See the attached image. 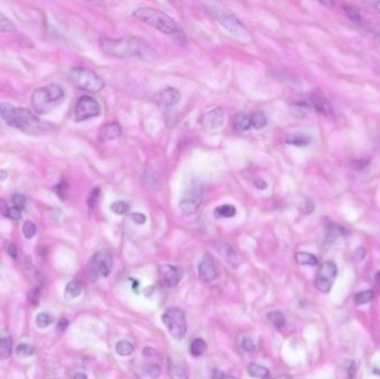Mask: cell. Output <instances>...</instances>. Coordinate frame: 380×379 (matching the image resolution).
Returning <instances> with one entry per match:
<instances>
[{
	"mask_svg": "<svg viewBox=\"0 0 380 379\" xmlns=\"http://www.w3.org/2000/svg\"><path fill=\"white\" fill-rule=\"evenodd\" d=\"M100 47L107 55L116 58L138 57L144 60H150L153 55L147 41L136 36H125L120 38L103 37L100 40Z\"/></svg>",
	"mask_w": 380,
	"mask_h": 379,
	"instance_id": "6da1fadb",
	"label": "cell"
},
{
	"mask_svg": "<svg viewBox=\"0 0 380 379\" xmlns=\"http://www.w3.org/2000/svg\"><path fill=\"white\" fill-rule=\"evenodd\" d=\"M0 116L8 126L18 129L28 135L43 134L47 130V125L25 108H16L10 103L0 105Z\"/></svg>",
	"mask_w": 380,
	"mask_h": 379,
	"instance_id": "7a4b0ae2",
	"label": "cell"
},
{
	"mask_svg": "<svg viewBox=\"0 0 380 379\" xmlns=\"http://www.w3.org/2000/svg\"><path fill=\"white\" fill-rule=\"evenodd\" d=\"M133 17L146 25H149L152 28L157 29L162 34L168 35L174 38L182 41L185 39V32L176 20L173 19L166 12L161 11L157 8L152 7H141L132 12Z\"/></svg>",
	"mask_w": 380,
	"mask_h": 379,
	"instance_id": "3957f363",
	"label": "cell"
},
{
	"mask_svg": "<svg viewBox=\"0 0 380 379\" xmlns=\"http://www.w3.org/2000/svg\"><path fill=\"white\" fill-rule=\"evenodd\" d=\"M64 97V89L60 86L53 84L33 91L31 103L38 114H46L51 110L56 103L60 102Z\"/></svg>",
	"mask_w": 380,
	"mask_h": 379,
	"instance_id": "277c9868",
	"label": "cell"
},
{
	"mask_svg": "<svg viewBox=\"0 0 380 379\" xmlns=\"http://www.w3.org/2000/svg\"><path fill=\"white\" fill-rule=\"evenodd\" d=\"M209 11L217 22L223 26L227 31L240 40H250L252 36L245 25L238 19L235 15L229 12L225 8H220L218 6L209 7Z\"/></svg>",
	"mask_w": 380,
	"mask_h": 379,
	"instance_id": "5b68a950",
	"label": "cell"
},
{
	"mask_svg": "<svg viewBox=\"0 0 380 379\" xmlns=\"http://www.w3.org/2000/svg\"><path fill=\"white\" fill-rule=\"evenodd\" d=\"M69 80L72 84L81 90L89 93H99L103 89L105 82L93 70L82 67H75L69 70Z\"/></svg>",
	"mask_w": 380,
	"mask_h": 379,
	"instance_id": "8992f818",
	"label": "cell"
},
{
	"mask_svg": "<svg viewBox=\"0 0 380 379\" xmlns=\"http://www.w3.org/2000/svg\"><path fill=\"white\" fill-rule=\"evenodd\" d=\"M162 323L166 325L170 335L175 339L180 340L187 334V322L185 312L179 308H169L162 315Z\"/></svg>",
	"mask_w": 380,
	"mask_h": 379,
	"instance_id": "52a82bcc",
	"label": "cell"
},
{
	"mask_svg": "<svg viewBox=\"0 0 380 379\" xmlns=\"http://www.w3.org/2000/svg\"><path fill=\"white\" fill-rule=\"evenodd\" d=\"M112 268V257L108 252L101 251L96 253L90 258L88 264V274L91 280L100 277H107Z\"/></svg>",
	"mask_w": 380,
	"mask_h": 379,
	"instance_id": "ba28073f",
	"label": "cell"
},
{
	"mask_svg": "<svg viewBox=\"0 0 380 379\" xmlns=\"http://www.w3.org/2000/svg\"><path fill=\"white\" fill-rule=\"evenodd\" d=\"M101 114V107L95 98L90 96H82L77 101L74 109L75 122H85L90 118L98 117Z\"/></svg>",
	"mask_w": 380,
	"mask_h": 379,
	"instance_id": "9c48e42d",
	"label": "cell"
},
{
	"mask_svg": "<svg viewBox=\"0 0 380 379\" xmlns=\"http://www.w3.org/2000/svg\"><path fill=\"white\" fill-rule=\"evenodd\" d=\"M338 268L336 264L333 261H325L320 265L318 269V273L316 275V288L318 289L320 293L327 294L330 291L331 287L335 282V279L337 277Z\"/></svg>",
	"mask_w": 380,
	"mask_h": 379,
	"instance_id": "30bf717a",
	"label": "cell"
},
{
	"mask_svg": "<svg viewBox=\"0 0 380 379\" xmlns=\"http://www.w3.org/2000/svg\"><path fill=\"white\" fill-rule=\"evenodd\" d=\"M225 120H226V112L223 108H214L200 118V124L206 130H216L223 127Z\"/></svg>",
	"mask_w": 380,
	"mask_h": 379,
	"instance_id": "8fae6325",
	"label": "cell"
},
{
	"mask_svg": "<svg viewBox=\"0 0 380 379\" xmlns=\"http://www.w3.org/2000/svg\"><path fill=\"white\" fill-rule=\"evenodd\" d=\"M181 278L180 270L173 265H162L159 267V280L161 286L166 288H173L178 285Z\"/></svg>",
	"mask_w": 380,
	"mask_h": 379,
	"instance_id": "7c38bea8",
	"label": "cell"
},
{
	"mask_svg": "<svg viewBox=\"0 0 380 379\" xmlns=\"http://www.w3.org/2000/svg\"><path fill=\"white\" fill-rule=\"evenodd\" d=\"M180 98L181 95L179 93V90L174 88V87H167V88L161 89L153 96L154 101L160 107L176 106L180 101Z\"/></svg>",
	"mask_w": 380,
	"mask_h": 379,
	"instance_id": "4fadbf2b",
	"label": "cell"
},
{
	"mask_svg": "<svg viewBox=\"0 0 380 379\" xmlns=\"http://www.w3.org/2000/svg\"><path fill=\"white\" fill-rule=\"evenodd\" d=\"M198 275L199 278L204 282L209 284L217 278V269L215 266V261L209 255L204 256L198 266Z\"/></svg>",
	"mask_w": 380,
	"mask_h": 379,
	"instance_id": "5bb4252c",
	"label": "cell"
},
{
	"mask_svg": "<svg viewBox=\"0 0 380 379\" xmlns=\"http://www.w3.org/2000/svg\"><path fill=\"white\" fill-rule=\"evenodd\" d=\"M200 203H202V195L198 193H191L181 199L180 203H179V209H180L182 215L191 216L197 212Z\"/></svg>",
	"mask_w": 380,
	"mask_h": 379,
	"instance_id": "9a60e30c",
	"label": "cell"
},
{
	"mask_svg": "<svg viewBox=\"0 0 380 379\" xmlns=\"http://www.w3.org/2000/svg\"><path fill=\"white\" fill-rule=\"evenodd\" d=\"M309 101H310V106L316 109L318 112L323 115H331L332 114V107L329 101L324 97L320 93H312L309 97Z\"/></svg>",
	"mask_w": 380,
	"mask_h": 379,
	"instance_id": "2e32d148",
	"label": "cell"
},
{
	"mask_svg": "<svg viewBox=\"0 0 380 379\" xmlns=\"http://www.w3.org/2000/svg\"><path fill=\"white\" fill-rule=\"evenodd\" d=\"M217 249L221 256L224 257V259L226 260L229 265L233 268H237L238 266L240 265V258L237 255V253L235 252L230 245L228 244H219L217 246Z\"/></svg>",
	"mask_w": 380,
	"mask_h": 379,
	"instance_id": "e0dca14e",
	"label": "cell"
},
{
	"mask_svg": "<svg viewBox=\"0 0 380 379\" xmlns=\"http://www.w3.org/2000/svg\"><path fill=\"white\" fill-rule=\"evenodd\" d=\"M122 135V128L117 123L107 124L101 129V137L105 140H114Z\"/></svg>",
	"mask_w": 380,
	"mask_h": 379,
	"instance_id": "ac0fdd59",
	"label": "cell"
},
{
	"mask_svg": "<svg viewBox=\"0 0 380 379\" xmlns=\"http://www.w3.org/2000/svg\"><path fill=\"white\" fill-rule=\"evenodd\" d=\"M235 128L239 132H244L249 130L252 127V117L245 112H239L235 117Z\"/></svg>",
	"mask_w": 380,
	"mask_h": 379,
	"instance_id": "d6986e66",
	"label": "cell"
},
{
	"mask_svg": "<svg viewBox=\"0 0 380 379\" xmlns=\"http://www.w3.org/2000/svg\"><path fill=\"white\" fill-rule=\"evenodd\" d=\"M287 144L297 146V147H304L311 143V138L304 132H295L288 137L286 140Z\"/></svg>",
	"mask_w": 380,
	"mask_h": 379,
	"instance_id": "ffe728a7",
	"label": "cell"
},
{
	"mask_svg": "<svg viewBox=\"0 0 380 379\" xmlns=\"http://www.w3.org/2000/svg\"><path fill=\"white\" fill-rule=\"evenodd\" d=\"M215 215L221 218H232L237 215V208L231 203H224L216 208Z\"/></svg>",
	"mask_w": 380,
	"mask_h": 379,
	"instance_id": "44dd1931",
	"label": "cell"
},
{
	"mask_svg": "<svg viewBox=\"0 0 380 379\" xmlns=\"http://www.w3.org/2000/svg\"><path fill=\"white\" fill-rule=\"evenodd\" d=\"M296 262L299 265H304V266H316L318 264V259L315 255L309 253H304V252H300L297 253L295 256Z\"/></svg>",
	"mask_w": 380,
	"mask_h": 379,
	"instance_id": "7402d4cb",
	"label": "cell"
},
{
	"mask_svg": "<svg viewBox=\"0 0 380 379\" xmlns=\"http://www.w3.org/2000/svg\"><path fill=\"white\" fill-rule=\"evenodd\" d=\"M248 374L252 377L254 378H261V379H268L270 374L269 370L267 369L264 366H260L258 364H250L248 366Z\"/></svg>",
	"mask_w": 380,
	"mask_h": 379,
	"instance_id": "603a6c76",
	"label": "cell"
},
{
	"mask_svg": "<svg viewBox=\"0 0 380 379\" xmlns=\"http://www.w3.org/2000/svg\"><path fill=\"white\" fill-rule=\"evenodd\" d=\"M169 374L171 379H188L187 369L181 364L171 362L169 366Z\"/></svg>",
	"mask_w": 380,
	"mask_h": 379,
	"instance_id": "cb8c5ba5",
	"label": "cell"
},
{
	"mask_svg": "<svg viewBox=\"0 0 380 379\" xmlns=\"http://www.w3.org/2000/svg\"><path fill=\"white\" fill-rule=\"evenodd\" d=\"M207 349L206 341L202 338H197L193 340V343L190 345V354L194 357H199L204 354Z\"/></svg>",
	"mask_w": 380,
	"mask_h": 379,
	"instance_id": "d4e9b609",
	"label": "cell"
},
{
	"mask_svg": "<svg viewBox=\"0 0 380 379\" xmlns=\"http://www.w3.org/2000/svg\"><path fill=\"white\" fill-rule=\"evenodd\" d=\"M250 117H252V127L253 129H257V130L266 127L267 123H268V119H267L266 115L262 111L254 112Z\"/></svg>",
	"mask_w": 380,
	"mask_h": 379,
	"instance_id": "484cf974",
	"label": "cell"
},
{
	"mask_svg": "<svg viewBox=\"0 0 380 379\" xmlns=\"http://www.w3.org/2000/svg\"><path fill=\"white\" fill-rule=\"evenodd\" d=\"M82 291V285L77 280L70 281L66 287V296L70 299L78 297Z\"/></svg>",
	"mask_w": 380,
	"mask_h": 379,
	"instance_id": "4316f807",
	"label": "cell"
},
{
	"mask_svg": "<svg viewBox=\"0 0 380 379\" xmlns=\"http://www.w3.org/2000/svg\"><path fill=\"white\" fill-rule=\"evenodd\" d=\"M268 319L276 328H282L286 325V318L281 311L275 310L269 312Z\"/></svg>",
	"mask_w": 380,
	"mask_h": 379,
	"instance_id": "83f0119b",
	"label": "cell"
},
{
	"mask_svg": "<svg viewBox=\"0 0 380 379\" xmlns=\"http://www.w3.org/2000/svg\"><path fill=\"white\" fill-rule=\"evenodd\" d=\"M12 353V340L11 338L0 339V359H7Z\"/></svg>",
	"mask_w": 380,
	"mask_h": 379,
	"instance_id": "f1b7e54d",
	"label": "cell"
},
{
	"mask_svg": "<svg viewBox=\"0 0 380 379\" xmlns=\"http://www.w3.org/2000/svg\"><path fill=\"white\" fill-rule=\"evenodd\" d=\"M143 373L152 379H156L160 376L161 369L157 364H152V362H147L143 366Z\"/></svg>",
	"mask_w": 380,
	"mask_h": 379,
	"instance_id": "f546056e",
	"label": "cell"
},
{
	"mask_svg": "<svg viewBox=\"0 0 380 379\" xmlns=\"http://www.w3.org/2000/svg\"><path fill=\"white\" fill-rule=\"evenodd\" d=\"M110 210L114 212L115 215H119V216H123V215H126L127 212L129 211V205L128 202H124V201H116L114 202L110 205Z\"/></svg>",
	"mask_w": 380,
	"mask_h": 379,
	"instance_id": "4dcf8cb0",
	"label": "cell"
},
{
	"mask_svg": "<svg viewBox=\"0 0 380 379\" xmlns=\"http://www.w3.org/2000/svg\"><path fill=\"white\" fill-rule=\"evenodd\" d=\"M17 30L16 25L11 20L0 12V31L1 32H15Z\"/></svg>",
	"mask_w": 380,
	"mask_h": 379,
	"instance_id": "1f68e13d",
	"label": "cell"
},
{
	"mask_svg": "<svg viewBox=\"0 0 380 379\" xmlns=\"http://www.w3.org/2000/svg\"><path fill=\"white\" fill-rule=\"evenodd\" d=\"M116 352L118 353L120 356H129L131 355L133 352V346L127 340H120L119 343L116 345Z\"/></svg>",
	"mask_w": 380,
	"mask_h": 379,
	"instance_id": "d6a6232c",
	"label": "cell"
},
{
	"mask_svg": "<svg viewBox=\"0 0 380 379\" xmlns=\"http://www.w3.org/2000/svg\"><path fill=\"white\" fill-rule=\"evenodd\" d=\"M374 298V291L373 290H365V291H360L355 295V303L357 305H364V303H367L373 301Z\"/></svg>",
	"mask_w": 380,
	"mask_h": 379,
	"instance_id": "836d02e7",
	"label": "cell"
},
{
	"mask_svg": "<svg viewBox=\"0 0 380 379\" xmlns=\"http://www.w3.org/2000/svg\"><path fill=\"white\" fill-rule=\"evenodd\" d=\"M36 323L38 325V327L46 328L53 323V317L51 315L47 314V312H40V314L37 315Z\"/></svg>",
	"mask_w": 380,
	"mask_h": 379,
	"instance_id": "e575fe53",
	"label": "cell"
},
{
	"mask_svg": "<svg viewBox=\"0 0 380 379\" xmlns=\"http://www.w3.org/2000/svg\"><path fill=\"white\" fill-rule=\"evenodd\" d=\"M16 353L20 357H30L35 353V349H33L32 346L28 344H20L17 346Z\"/></svg>",
	"mask_w": 380,
	"mask_h": 379,
	"instance_id": "d590c367",
	"label": "cell"
},
{
	"mask_svg": "<svg viewBox=\"0 0 380 379\" xmlns=\"http://www.w3.org/2000/svg\"><path fill=\"white\" fill-rule=\"evenodd\" d=\"M99 196H100L99 187H96V188L91 190L89 197H88V199H87V205H88L89 209H94L96 205H97V202L99 201Z\"/></svg>",
	"mask_w": 380,
	"mask_h": 379,
	"instance_id": "8d00e7d4",
	"label": "cell"
},
{
	"mask_svg": "<svg viewBox=\"0 0 380 379\" xmlns=\"http://www.w3.org/2000/svg\"><path fill=\"white\" fill-rule=\"evenodd\" d=\"M23 232H24V236L26 237L27 239H31L37 232L36 225L32 222H26L23 226Z\"/></svg>",
	"mask_w": 380,
	"mask_h": 379,
	"instance_id": "74e56055",
	"label": "cell"
},
{
	"mask_svg": "<svg viewBox=\"0 0 380 379\" xmlns=\"http://www.w3.org/2000/svg\"><path fill=\"white\" fill-rule=\"evenodd\" d=\"M11 202L14 203L15 207L19 208V209H24L26 207V197L23 194H15L11 197Z\"/></svg>",
	"mask_w": 380,
	"mask_h": 379,
	"instance_id": "f35d334b",
	"label": "cell"
},
{
	"mask_svg": "<svg viewBox=\"0 0 380 379\" xmlns=\"http://www.w3.org/2000/svg\"><path fill=\"white\" fill-rule=\"evenodd\" d=\"M345 368H346V374H347L348 378L353 379L355 377V375H356V364H355V361L348 360L347 362H346Z\"/></svg>",
	"mask_w": 380,
	"mask_h": 379,
	"instance_id": "ab89813d",
	"label": "cell"
},
{
	"mask_svg": "<svg viewBox=\"0 0 380 379\" xmlns=\"http://www.w3.org/2000/svg\"><path fill=\"white\" fill-rule=\"evenodd\" d=\"M7 217H9L12 220H19L22 218V211H20L19 208L11 207L7 212Z\"/></svg>",
	"mask_w": 380,
	"mask_h": 379,
	"instance_id": "60d3db41",
	"label": "cell"
},
{
	"mask_svg": "<svg viewBox=\"0 0 380 379\" xmlns=\"http://www.w3.org/2000/svg\"><path fill=\"white\" fill-rule=\"evenodd\" d=\"M346 12H347L348 17L353 20L355 23H359L361 20V16L359 15V12L357 10H355L354 8H346Z\"/></svg>",
	"mask_w": 380,
	"mask_h": 379,
	"instance_id": "b9f144b4",
	"label": "cell"
},
{
	"mask_svg": "<svg viewBox=\"0 0 380 379\" xmlns=\"http://www.w3.org/2000/svg\"><path fill=\"white\" fill-rule=\"evenodd\" d=\"M130 218L132 219V222H135L138 225H144L147 220V217L143 214V212H132L130 215Z\"/></svg>",
	"mask_w": 380,
	"mask_h": 379,
	"instance_id": "7bdbcfd3",
	"label": "cell"
},
{
	"mask_svg": "<svg viewBox=\"0 0 380 379\" xmlns=\"http://www.w3.org/2000/svg\"><path fill=\"white\" fill-rule=\"evenodd\" d=\"M243 348L245 349L246 352L248 353H252L254 351V344L253 341L250 339V338H245L243 340Z\"/></svg>",
	"mask_w": 380,
	"mask_h": 379,
	"instance_id": "ee69618b",
	"label": "cell"
},
{
	"mask_svg": "<svg viewBox=\"0 0 380 379\" xmlns=\"http://www.w3.org/2000/svg\"><path fill=\"white\" fill-rule=\"evenodd\" d=\"M29 301L31 302L33 306L38 305V301H39V291L38 289H33L30 294H29Z\"/></svg>",
	"mask_w": 380,
	"mask_h": 379,
	"instance_id": "f6af8a7d",
	"label": "cell"
},
{
	"mask_svg": "<svg viewBox=\"0 0 380 379\" xmlns=\"http://www.w3.org/2000/svg\"><path fill=\"white\" fill-rule=\"evenodd\" d=\"M6 249H7V253H9V255L12 258H17V255H18V252H17V247H16L14 244H8Z\"/></svg>",
	"mask_w": 380,
	"mask_h": 379,
	"instance_id": "bcb514c9",
	"label": "cell"
},
{
	"mask_svg": "<svg viewBox=\"0 0 380 379\" xmlns=\"http://www.w3.org/2000/svg\"><path fill=\"white\" fill-rule=\"evenodd\" d=\"M254 187H256V188L259 190H264L267 188V187H268V185H267V182L264 180V179L258 178L257 180L254 181Z\"/></svg>",
	"mask_w": 380,
	"mask_h": 379,
	"instance_id": "7dc6e473",
	"label": "cell"
},
{
	"mask_svg": "<svg viewBox=\"0 0 380 379\" xmlns=\"http://www.w3.org/2000/svg\"><path fill=\"white\" fill-rule=\"evenodd\" d=\"M68 320H67L66 318H61L60 320H59V323H58V327H57V329H58V330H59V331H65L66 330V329H67V327H68Z\"/></svg>",
	"mask_w": 380,
	"mask_h": 379,
	"instance_id": "c3c4849f",
	"label": "cell"
},
{
	"mask_svg": "<svg viewBox=\"0 0 380 379\" xmlns=\"http://www.w3.org/2000/svg\"><path fill=\"white\" fill-rule=\"evenodd\" d=\"M8 210H9V207H8L7 202H6L5 201H2V199H1V201H0V212H1L2 215L7 216Z\"/></svg>",
	"mask_w": 380,
	"mask_h": 379,
	"instance_id": "681fc988",
	"label": "cell"
},
{
	"mask_svg": "<svg viewBox=\"0 0 380 379\" xmlns=\"http://www.w3.org/2000/svg\"><path fill=\"white\" fill-rule=\"evenodd\" d=\"M154 355V349L152 347H146L144 349V356L146 357H152Z\"/></svg>",
	"mask_w": 380,
	"mask_h": 379,
	"instance_id": "f907efd6",
	"label": "cell"
},
{
	"mask_svg": "<svg viewBox=\"0 0 380 379\" xmlns=\"http://www.w3.org/2000/svg\"><path fill=\"white\" fill-rule=\"evenodd\" d=\"M225 377H226L225 376V374L223 372H220V370H218V369L215 370L214 375H212V378L214 379H224Z\"/></svg>",
	"mask_w": 380,
	"mask_h": 379,
	"instance_id": "816d5d0a",
	"label": "cell"
},
{
	"mask_svg": "<svg viewBox=\"0 0 380 379\" xmlns=\"http://www.w3.org/2000/svg\"><path fill=\"white\" fill-rule=\"evenodd\" d=\"M73 379H88V377H87V375H85L83 373H78L75 375Z\"/></svg>",
	"mask_w": 380,
	"mask_h": 379,
	"instance_id": "f5cc1de1",
	"label": "cell"
},
{
	"mask_svg": "<svg viewBox=\"0 0 380 379\" xmlns=\"http://www.w3.org/2000/svg\"><path fill=\"white\" fill-rule=\"evenodd\" d=\"M375 280H376V284H377V286L379 287V289H380V270H379V272L376 273Z\"/></svg>",
	"mask_w": 380,
	"mask_h": 379,
	"instance_id": "db71d44e",
	"label": "cell"
},
{
	"mask_svg": "<svg viewBox=\"0 0 380 379\" xmlns=\"http://www.w3.org/2000/svg\"><path fill=\"white\" fill-rule=\"evenodd\" d=\"M371 5L375 6L376 8H377L378 10H380V1H377V2H373V3H371Z\"/></svg>",
	"mask_w": 380,
	"mask_h": 379,
	"instance_id": "11a10c76",
	"label": "cell"
},
{
	"mask_svg": "<svg viewBox=\"0 0 380 379\" xmlns=\"http://www.w3.org/2000/svg\"><path fill=\"white\" fill-rule=\"evenodd\" d=\"M224 379H237L235 376H226Z\"/></svg>",
	"mask_w": 380,
	"mask_h": 379,
	"instance_id": "9f6ffc18",
	"label": "cell"
},
{
	"mask_svg": "<svg viewBox=\"0 0 380 379\" xmlns=\"http://www.w3.org/2000/svg\"><path fill=\"white\" fill-rule=\"evenodd\" d=\"M277 379H290V378L288 376H280V377H278Z\"/></svg>",
	"mask_w": 380,
	"mask_h": 379,
	"instance_id": "6f0895ef",
	"label": "cell"
}]
</instances>
